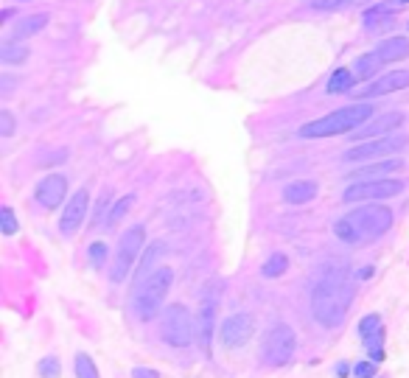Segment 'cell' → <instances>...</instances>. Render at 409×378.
<instances>
[{"label": "cell", "mask_w": 409, "mask_h": 378, "mask_svg": "<svg viewBox=\"0 0 409 378\" xmlns=\"http://www.w3.org/2000/svg\"><path fill=\"white\" fill-rule=\"evenodd\" d=\"M406 143H409L406 135H384V138H376V140H367V143H359V146L348 149V151H345V160H348V162H359V160H387L390 154L401 151Z\"/></svg>", "instance_id": "cell-8"}, {"label": "cell", "mask_w": 409, "mask_h": 378, "mask_svg": "<svg viewBox=\"0 0 409 378\" xmlns=\"http://www.w3.org/2000/svg\"><path fill=\"white\" fill-rule=\"evenodd\" d=\"M353 375L356 378H376V361H356Z\"/></svg>", "instance_id": "cell-32"}, {"label": "cell", "mask_w": 409, "mask_h": 378, "mask_svg": "<svg viewBox=\"0 0 409 378\" xmlns=\"http://www.w3.org/2000/svg\"><path fill=\"white\" fill-rule=\"evenodd\" d=\"M171 283H174V272L169 266H160L157 272H151L143 280V286L138 288V294H135L132 314L140 322H149L157 314H162V300H166V294L171 291Z\"/></svg>", "instance_id": "cell-4"}, {"label": "cell", "mask_w": 409, "mask_h": 378, "mask_svg": "<svg viewBox=\"0 0 409 378\" xmlns=\"http://www.w3.org/2000/svg\"><path fill=\"white\" fill-rule=\"evenodd\" d=\"M90 264L93 266H104V261H107V244H101V241H96V244H90Z\"/></svg>", "instance_id": "cell-31"}, {"label": "cell", "mask_w": 409, "mask_h": 378, "mask_svg": "<svg viewBox=\"0 0 409 378\" xmlns=\"http://www.w3.org/2000/svg\"><path fill=\"white\" fill-rule=\"evenodd\" d=\"M28 59V48L23 42H14V39H6L3 45H0V62L3 65H23Z\"/></svg>", "instance_id": "cell-20"}, {"label": "cell", "mask_w": 409, "mask_h": 378, "mask_svg": "<svg viewBox=\"0 0 409 378\" xmlns=\"http://www.w3.org/2000/svg\"><path fill=\"white\" fill-rule=\"evenodd\" d=\"M401 123H403V115H401V112H384V115L376 118L373 123H364L361 129H356L350 138H356V140H359V138H373V140H376V138H384V135H390L392 129H398Z\"/></svg>", "instance_id": "cell-16"}, {"label": "cell", "mask_w": 409, "mask_h": 378, "mask_svg": "<svg viewBox=\"0 0 409 378\" xmlns=\"http://www.w3.org/2000/svg\"><path fill=\"white\" fill-rule=\"evenodd\" d=\"M317 182L311 180H297V182H289L283 188V199L289 202V204H306L311 199H317Z\"/></svg>", "instance_id": "cell-17"}, {"label": "cell", "mask_w": 409, "mask_h": 378, "mask_svg": "<svg viewBox=\"0 0 409 378\" xmlns=\"http://www.w3.org/2000/svg\"><path fill=\"white\" fill-rule=\"evenodd\" d=\"M160 330L162 339H166L171 348H188L193 339V322L185 306H169L166 311L160 314Z\"/></svg>", "instance_id": "cell-6"}, {"label": "cell", "mask_w": 409, "mask_h": 378, "mask_svg": "<svg viewBox=\"0 0 409 378\" xmlns=\"http://www.w3.org/2000/svg\"><path fill=\"white\" fill-rule=\"evenodd\" d=\"M392 227V210L387 204H359L334 224V233L345 244H367L381 238Z\"/></svg>", "instance_id": "cell-1"}, {"label": "cell", "mask_w": 409, "mask_h": 378, "mask_svg": "<svg viewBox=\"0 0 409 378\" xmlns=\"http://www.w3.org/2000/svg\"><path fill=\"white\" fill-rule=\"evenodd\" d=\"M286 266H289V258H286L283 252H275V255H269V261L264 264L261 275H264V277H280V275L286 272Z\"/></svg>", "instance_id": "cell-26"}, {"label": "cell", "mask_w": 409, "mask_h": 378, "mask_svg": "<svg viewBox=\"0 0 409 378\" xmlns=\"http://www.w3.org/2000/svg\"><path fill=\"white\" fill-rule=\"evenodd\" d=\"M403 191L401 180H367V182H353L345 188L342 202H370V199H390Z\"/></svg>", "instance_id": "cell-9"}, {"label": "cell", "mask_w": 409, "mask_h": 378, "mask_svg": "<svg viewBox=\"0 0 409 378\" xmlns=\"http://www.w3.org/2000/svg\"><path fill=\"white\" fill-rule=\"evenodd\" d=\"M353 84H356V76H353V70H348V67H339L337 73H331V78H328V90L331 96H339V93H348V90H353Z\"/></svg>", "instance_id": "cell-22"}, {"label": "cell", "mask_w": 409, "mask_h": 378, "mask_svg": "<svg viewBox=\"0 0 409 378\" xmlns=\"http://www.w3.org/2000/svg\"><path fill=\"white\" fill-rule=\"evenodd\" d=\"M376 54L381 56V62H401V59L409 56V39H403V36L384 39L381 45L376 48Z\"/></svg>", "instance_id": "cell-18"}, {"label": "cell", "mask_w": 409, "mask_h": 378, "mask_svg": "<svg viewBox=\"0 0 409 378\" xmlns=\"http://www.w3.org/2000/svg\"><path fill=\"white\" fill-rule=\"evenodd\" d=\"M160 252H162V246H160V244H157V246H151V249L146 252L143 261H140V266L135 269V280H143V277H146V272L151 269V264H154V258L160 255Z\"/></svg>", "instance_id": "cell-29"}, {"label": "cell", "mask_w": 409, "mask_h": 378, "mask_svg": "<svg viewBox=\"0 0 409 378\" xmlns=\"http://www.w3.org/2000/svg\"><path fill=\"white\" fill-rule=\"evenodd\" d=\"M216 308H219V288H216V283H211V291L202 297V306L196 314V339H199L204 356H211V336H213Z\"/></svg>", "instance_id": "cell-10"}, {"label": "cell", "mask_w": 409, "mask_h": 378, "mask_svg": "<svg viewBox=\"0 0 409 378\" xmlns=\"http://www.w3.org/2000/svg\"><path fill=\"white\" fill-rule=\"evenodd\" d=\"M403 87H409V70H392V73H384L379 81L367 84V87H359L356 98H376V96H387V93L403 90Z\"/></svg>", "instance_id": "cell-14"}, {"label": "cell", "mask_w": 409, "mask_h": 378, "mask_svg": "<svg viewBox=\"0 0 409 378\" xmlns=\"http://www.w3.org/2000/svg\"><path fill=\"white\" fill-rule=\"evenodd\" d=\"M334 375H339V378H345V375H348V364H345V361H339V364L334 367Z\"/></svg>", "instance_id": "cell-36"}, {"label": "cell", "mask_w": 409, "mask_h": 378, "mask_svg": "<svg viewBox=\"0 0 409 378\" xmlns=\"http://www.w3.org/2000/svg\"><path fill=\"white\" fill-rule=\"evenodd\" d=\"M73 370H76V378H98V367L87 353H76Z\"/></svg>", "instance_id": "cell-25"}, {"label": "cell", "mask_w": 409, "mask_h": 378, "mask_svg": "<svg viewBox=\"0 0 409 378\" xmlns=\"http://www.w3.org/2000/svg\"><path fill=\"white\" fill-rule=\"evenodd\" d=\"M0 81H3V93L9 96V93H12V84H14V81H12L9 76H3V78H0Z\"/></svg>", "instance_id": "cell-37"}, {"label": "cell", "mask_w": 409, "mask_h": 378, "mask_svg": "<svg viewBox=\"0 0 409 378\" xmlns=\"http://www.w3.org/2000/svg\"><path fill=\"white\" fill-rule=\"evenodd\" d=\"M17 216H14V210L12 207H3V210H0V230H3L6 235H14L17 233Z\"/></svg>", "instance_id": "cell-30"}, {"label": "cell", "mask_w": 409, "mask_h": 378, "mask_svg": "<svg viewBox=\"0 0 409 378\" xmlns=\"http://www.w3.org/2000/svg\"><path fill=\"white\" fill-rule=\"evenodd\" d=\"M373 115V107L370 104H350V107H342L337 112H328L325 118H317V120H308L300 126V138H331V135H353L356 129L370 120Z\"/></svg>", "instance_id": "cell-3"}, {"label": "cell", "mask_w": 409, "mask_h": 378, "mask_svg": "<svg viewBox=\"0 0 409 378\" xmlns=\"http://www.w3.org/2000/svg\"><path fill=\"white\" fill-rule=\"evenodd\" d=\"M48 14H28V17H23V20H17L14 23V28H12V39H25V36H34V34H39L45 25H48Z\"/></svg>", "instance_id": "cell-19"}, {"label": "cell", "mask_w": 409, "mask_h": 378, "mask_svg": "<svg viewBox=\"0 0 409 378\" xmlns=\"http://www.w3.org/2000/svg\"><path fill=\"white\" fill-rule=\"evenodd\" d=\"M34 196H36V202L43 204L45 210H54V207H59V204L65 202V196H67V180H65L62 174H48V177H43V180L36 182Z\"/></svg>", "instance_id": "cell-13"}, {"label": "cell", "mask_w": 409, "mask_h": 378, "mask_svg": "<svg viewBox=\"0 0 409 378\" xmlns=\"http://www.w3.org/2000/svg\"><path fill=\"white\" fill-rule=\"evenodd\" d=\"M36 372L43 375V378H59L62 375V364H59L56 356H45L43 361L36 364Z\"/></svg>", "instance_id": "cell-28"}, {"label": "cell", "mask_w": 409, "mask_h": 378, "mask_svg": "<svg viewBox=\"0 0 409 378\" xmlns=\"http://www.w3.org/2000/svg\"><path fill=\"white\" fill-rule=\"evenodd\" d=\"M381 65H384L381 56H379L376 51H370V54H364V56H359V59L353 62V76H356L359 81H364V78H370Z\"/></svg>", "instance_id": "cell-21"}, {"label": "cell", "mask_w": 409, "mask_h": 378, "mask_svg": "<svg viewBox=\"0 0 409 378\" xmlns=\"http://www.w3.org/2000/svg\"><path fill=\"white\" fill-rule=\"evenodd\" d=\"M353 303V288L342 280H322L314 286L311 294V314L322 328L342 325L348 308Z\"/></svg>", "instance_id": "cell-2"}, {"label": "cell", "mask_w": 409, "mask_h": 378, "mask_svg": "<svg viewBox=\"0 0 409 378\" xmlns=\"http://www.w3.org/2000/svg\"><path fill=\"white\" fill-rule=\"evenodd\" d=\"M401 3H409V0H401Z\"/></svg>", "instance_id": "cell-38"}, {"label": "cell", "mask_w": 409, "mask_h": 378, "mask_svg": "<svg viewBox=\"0 0 409 378\" xmlns=\"http://www.w3.org/2000/svg\"><path fill=\"white\" fill-rule=\"evenodd\" d=\"M0 135L3 138H9V135H14V118H12V112H0Z\"/></svg>", "instance_id": "cell-34"}, {"label": "cell", "mask_w": 409, "mask_h": 378, "mask_svg": "<svg viewBox=\"0 0 409 378\" xmlns=\"http://www.w3.org/2000/svg\"><path fill=\"white\" fill-rule=\"evenodd\" d=\"M132 378H160L157 370H149V367H135L132 370Z\"/></svg>", "instance_id": "cell-35"}, {"label": "cell", "mask_w": 409, "mask_h": 378, "mask_svg": "<svg viewBox=\"0 0 409 378\" xmlns=\"http://www.w3.org/2000/svg\"><path fill=\"white\" fill-rule=\"evenodd\" d=\"M132 202H135V193H127V196H120V199L115 202V207L109 210V216H107V227H109V230L127 216V210L132 207Z\"/></svg>", "instance_id": "cell-24"}, {"label": "cell", "mask_w": 409, "mask_h": 378, "mask_svg": "<svg viewBox=\"0 0 409 378\" xmlns=\"http://www.w3.org/2000/svg\"><path fill=\"white\" fill-rule=\"evenodd\" d=\"M364 348H367V356H370V361H384V328L376 330L373 336H367L364 339Z\"/></svg>", "instance_id": "cell-23"}, {"label": "cell", "mask_w": 409, "mask_h": 378, "mask_svg": "<svg viewBox=\"0 0 409 378\" xmlns=\"http://www.w3.org/2000/svg\"><path fill=\"white\" fill-rule=\"evenodd\" d=\"M401 165H403V160H401V157H387V160H376V162H370V165H361V168H356V171H353V174H348V177H353V182H367V180H387V174L398 171Z\"/></svg>", "instance_id": "cell-15"}, {"label": "cell", "mask_w": 409, "mask_h": 378, "mask_svg": "<svg viewBox=\"0 0 409 378\" xmlns=\"http://www.w3.org/2000/svg\"><path fill=\"white\" fill-rule=\"evenodd\" d=\"M253 333H255L253 314H230L219 328V339L224 348H241L253 339Z\"/></svg>", "instance_id": "cell-11"}, {"label": "cell", "mask_w": 409, "mask_h": 378, "mask_svg": "<svg viewBox=\"0 0 409 378\" xmlns=\"http://www.w3.org/2000/svg\"><path fill=\"white\" fill-rule=\"evenodd\" d=\"M297 350V336L289 325H275L269 333H266V339H264V348H261V359L264 364L269 367H280L286 361H292Z\"/></svg>", "instance_id": "cell-7"}, {"label": "cell", "mask_w": 409, "mask_h": 378, "mask_svg": "<svg viewBox=\"0 0 409 378\" xmlns=\"http://www.w3.org/2000/svg\"><path fill=\"white\" fill-rule=\"evenodd\" d=\"M356 0H311L314 9H342V6H350Z\"/></svg>", "instance_id": "cell-33"}, {"label": "cell", "mask_w": 409, "mask_h": 378, "mask_svg": "<svg viewBox=\"0 0 409 378\" xmlns=\"http://www.w3.org/2000/svg\"><path fill=\"white\" fill-rule=\"evenodd\" d=\"M87 204H90V191H87V188H78V191L67 199V204H65V210H62V222H59V230H62L65 235L78 233V227L85 224V219H87Z\"/></svg>", "instance_id": "cell-12"}, {"label": "cell", "mask_w": 409, "mask_h": 378, "mask_svg": "<svg viewBox=\"0 0 409 378\" xmlns=\"http://www.w3.org/2000/svg\"><path fill=\"white\" fill-rule=\"evenodd\" d=\"M143 241H146V230L140 224L129 227L124 235L118 238V249H115V261H112V283H124L127 275L132 272L140 249H143Z\"/></svg>", "instance_id": "cell-5"}, {"label": "cell", "mask_w": 409, "mask_h": 378, "mask_svg": "<svg viewBox=\"0 0 409 378\" xmlns=\"http://www.w3.org/2000/svg\"><path fill=\"white\" fill-rule=\"evenodd\" d=\"M384 325H381V317L379 314H367V317H361L359 319V325H356V333L361 336V342L367 339V336H373L376 330H381Z\"/></svg>", "instance_id": "cell-27"}]
</instances>
